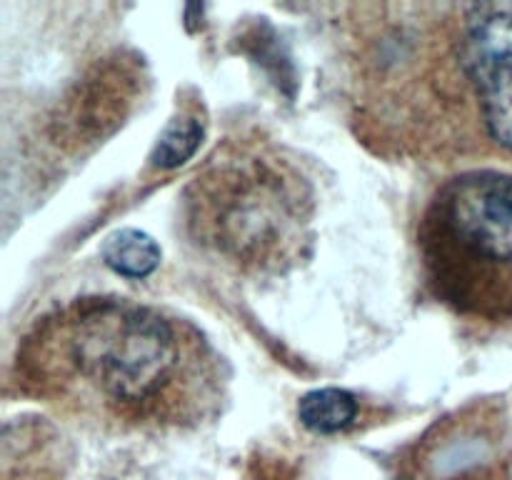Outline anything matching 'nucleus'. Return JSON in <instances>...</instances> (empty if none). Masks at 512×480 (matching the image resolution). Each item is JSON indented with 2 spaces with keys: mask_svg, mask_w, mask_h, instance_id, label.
Wrapping results in <instances>:
<instances>
[{
  "mask_svg": "<svg viewBox=\"0 0 512 480\" xmlns=\"http://www.w3.org/2000/svg\"><path fill=\"white\" fill-rule=\"evenodd\" d=\"M228 365L183 315L113 295L58 305L18 343L20 395L110 430H190L218 418Z\"/></svg>",
  "mask_w": 512,
  "mask_h": 480,
  "instance_id": "obj_1",
  "label": "nucleus"
},
{
  "mask_svg": "<svg viewBox=\"0 0 512 480\" xmlns=\"http://www.w3.org/2000/svg\"><path fill=\"white\" fill-rule=\"evenodd\" d=\"M318 195L278 140L243 130L220 140L183 190V225L200 250L245 278H278L313 255Z\"/></svg>",
  "mask_w": 512,
  "mask_h": 480,
  "instance_id": "obj_2",
  "label": "nucleus"
},
{
  "mask_svg": "<svg viewBox=\"0 0 512 480\" xmlns=\"http://www.w3.org/2000/svg\"><path fill=\"white\" fill-rule=\"evenodd\" d=\"M425 288L460 318L512 320V175L468 170L433 190L418 223Z\"/></svg>",
  "mask_w": 512,
  "mask_h": 480,
  "instance_id": "obj_3",
  "label": "nucleus"
},
{
  "mask_svg": "<svg viewBox=\"0 0 512 480\" xmlns=\"http://www.w3.org/2000/svg\"><path fill=\"white\" fill-rule=\"evenodd\" d=\"M393 480H510L500 410L473 400L445 413L400 453Z\"/></svg>",
  "mask_w": 512,
  "mask_h": 480,
  "instance_id": "obj_4",
  "label": "nucleus"
},
{
  "mask_svg": "<svg viewBox=\"0 0 512 480\" xmlns=\"http://www.w3.org/2000/svg\"><path fill=\"white\" fill-rule=\"evenodd\" d=\"M298 418L305 428L315 430V433H343L358 423L360 403L348 390L320 388L300 398Z\"/></svg>",
  "mask_w": 512,
  "mask_h": 480,
  "instance_id": "obj_5",
  "label": "nucleus"
},
{
  "mask_svg": "<svg viewBox=\"0 0 512 480\" xmlns=\"http://www.w3.org/2000/svg\"><path fill=\"white\" fill-rule=\"evenodd\" d=\"M205 135V120L200 118L198 105H183L178 113L170 118L150 153V168L153 170H173L193 158L200 148V140Z\"/></svg>",
  "mask_w": 512,
  "mask_h": 480,
  "instance_id": "obj_6",
  "label": "nucleus"
},
{
  "mask_svg": "<svg viewBox=\"0 0 512 480\" xmlns=\"http://www.w3.org/2000/svg\"><path fill=\"white\" fill-rule=\"evenodd\" d=\"M160 258V245L143 230H115L103 243V260L123 278H148L160 265Z\"/></svg>",
  "mask_w": 512,
  "mask_h": 480,
  "instance_id": "obj_7",
  "label": "nucleus"
}]
</instances>
